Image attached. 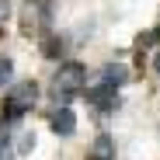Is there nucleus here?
Segmentation results:
<instances>
[{"instance_id":"f257e3e1","label":"nucleus","mask_w":160,"mask_h":160,"mask_svg":"<svg viewBox=\"0 0 160 160\" xmlns=\"http://www.w3.org/2000/svg\"><path fill=\"white\" fill-rule=\"evenodd\" d=\"M35 101H38V84L35 80H24V84H14L4 98V118H21V115H28L35 108Z\"/></svg>"},{"instance_id":"f03ea898","label":"nucleus","mask_w":160,"mask_h":160,"mask_svg":"<svg viewBox=\"0 0 160 160\" xmlns=\"http://www.w3.org/2000/svg\"><path fill=\"white\" fill-rule=\"evenodd\" d=\"M87 84V70L80 63H63L56 70V77H52V91H56V98H73L80 94Z\"/></svg>"},{"instance_id":"7ed1b4c3","label":"nucleus","mask_w":160,"mask_h":160,"mask_svg":"<svg viewBox=\"0 0 160 160\" xmlns=\"http://www.w3.org/2000/svg\"><path fill=\"white\" fill-rule=\"evenodd\" d=\"M49 125H52V132H59V136H73L77 132V115L70 108H56L52 118H49Z\"/></svg>"},{"instance_id":"20e7f679","label":"nucleus","mask_w":160,"mask_h":160,"mask_svg":"<svg viewBox=\"0 0 160 160\" xmlns=\"http://www.w3.org/2000/svg\"><path fill=\"white\" fill-rule=\"evenodd\" d=\"M87 160H115V143H112V136H98L94 146H91V153H87Z\"/></svg>"},{"instance_id":"39448f33","label":"nucleus","mask_w":160,"mask_h":160,"mask_svg":"<svg viewBox=\"0 0 160 160\" xmlns=\"http://www.w3.org/2000/svg\"><path fill=\"white\" fill-rule=\"evenodd\" d=\"M91 101L98 104V108H112V104H115V87H112V84L94 87V91H91Z\"/></svg>"},{"instance_id":"423d86ee","label":"nucleus","mask_w":160,"mask_h":160,"mask_svg":"<svg viewBox=\"0 0 160 160\" xmlns=\"http://www.w3.org/2000/svg\"><path fill=\"white\" fill-rule=\"evenodd\" d=\"M125 80V66H108L104 70V84H112V87H118Z\"/></svg>"},{"instance_id":"0eeeda50","label":"nucleus","mask_w":160,"mask_h":160,"mask_svg":"<svg viewBox=\"0 0 160 160\" xmlns=\"http://www.w3.org/2000/svg\"><path fill=\"white\" fill-rule=\"evenodd\" d=\"M11 73H14V63H11L7 56H0V87H4L7 80H11Z\"/></svg>"},{"instance_id":"6e6552de","label":"nucleus","mask_w":160,"mask_h":160,"mask_svg":"<svg viewBox=\"0 0 160 160\" xmlns=\"http://www.w3.org/2000/svg\"><path fill=\"white\" fill-rule=\"evenodd\" d=\"M7 18H11V4H7V0H0V28L7 24Z\"/></svg>"},{"instance_id":"1a4fd4ad","label":"nucleus","mask_w":160,"mask_h":160,"mask_svg":"<svg viewBox=\"0 0 160 160\" xmlns=\"http://www.w3.org/2000/svg\"><path fill=\"white\" fill-rule=\"evenodd\" d=\"M153 70L160 73V52H157V56H153Z\"/></svg>"}]
</instances>
